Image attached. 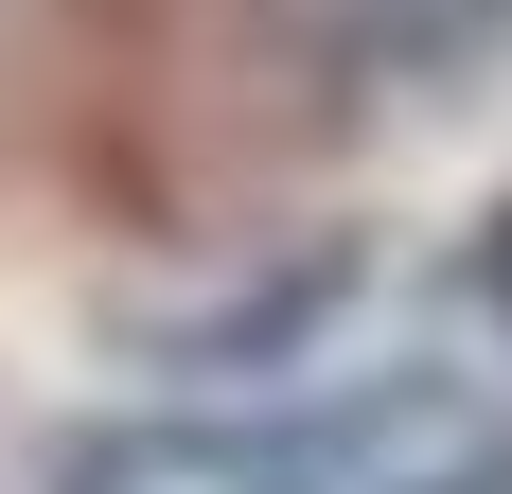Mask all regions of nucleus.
<instances>
[{"label": "nucleus", "instance_id": "1", "mask_svg": "<svg viewBox=\"0 0 512 494\" xmlns=\"http://www.w3.org/2000/svg\"><path fill=\"white\" fill-rule=\"evenodd\" d=\"M477 318H495V336H512V212H495V230H477Z\"/></svg>", "mask_w": 512, "mask_h": 494}, {"label": "nucleus", "instance_id": "2", "mask_svg": "<svg viewBox=\"0 0 512 494\" xmlns=\"http://www.w3.org/2000/svg\"><path fill=\"white\" fill-rule=\"evenodd\" d=\"M424 494H512V442H477V459H442Z\"/></svg>", "mask_w": 512, "mask_h": 494}]
</instances>
